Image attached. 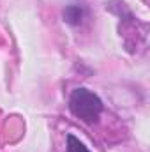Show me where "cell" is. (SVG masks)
<instances>
[{"instance_id": "obj_3", "label": "cell", "mask_w": 150, "mask_h": 152, "mask_svg": "<svg viewBox=\"0 0 150 152\" xmlns=\"http://www.w3.org/2000/svg\"><path fill=\"white\" fill-rule=\"evenodd\" d=\"M67 152H90V151L74 134H67Z\"/></svg>"}, {"instance_id": "obj_1", "label": "cell", "mask_w": 150, "mask_h": 152, "mask_svg": "<svg viewBox=\"0 0 150 152\" xmlns=\"http://www.w3.org/2000/svg\"><path fill=\"white\" fill-rule=\"evenodd\" d=\"M103 110H104L103 101L92 90H88L85 87H78L73 90V94L69 97V112L81 122H85L88 126L95 124L103 113Z\"/></svg>"}, {"instance_id": "obj_2", "label": "cell", "mask_w": 150, "mask_h": 152, "mask_svg": "<svg viewBox=\"0 0 150 152\" xmlns=\"http://www.w3.org/2000/svg\"><path fill=\"white\" fill-rule=\"evenodd\" d=\"M87 14H88V11H87V7L83 4H69L62 11L64 21L67 25H71V27H79L83 23V20L87 18Z\"/></svg>"}]
</instances>
